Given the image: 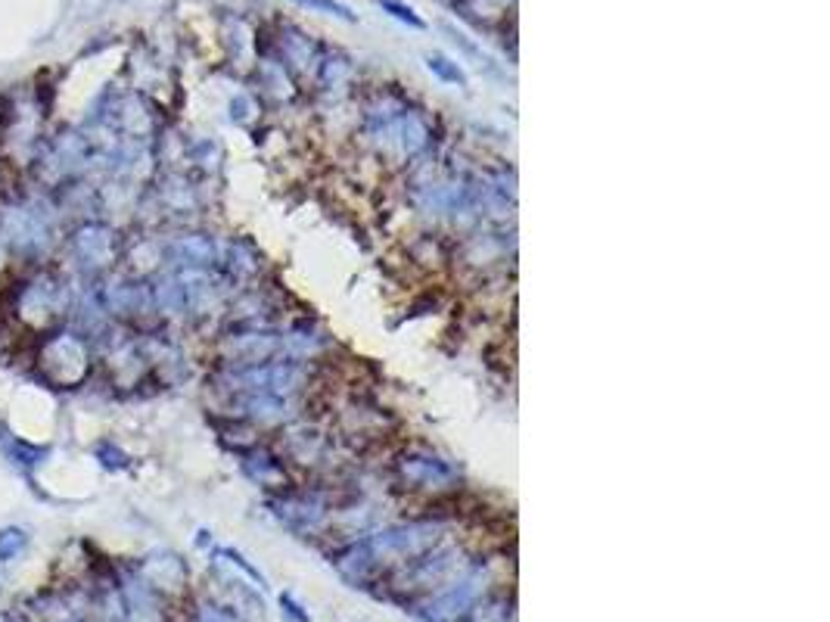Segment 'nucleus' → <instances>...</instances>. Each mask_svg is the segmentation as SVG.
<instances>
[{"instance_id": "nucleus-1", "label": "nucleus", "mask_w": 830, "mask_h": 622, "mask_svg": "<svg viewBox=\"0 0 830 622\" xmlns=\"http://www.w3.org/2000/svg\"><path fill=\"white\" fill-rule=\"evenodd\" d=\"M0 231L10 256L41 262L53 246V206L44 200H13L0 206Z\"/></svg>"}, {"instance_id": "nucleus-2", "label": "nucleus", "mask_w": 830, "mask_h": 622, "mask_svg": "<svg viewBox=\"0 0 830 622\" xmlns=\"http://www.w3.org/2000/svg\"><path fill=\"white\" fill-rule=\"evenodd\" d=\"M66 308H69V287L60 277V271H50V268L28 274L13 293V311L32 330H47L53 324H60Z\"/></svg>"}, {"instance_id": "nucleus-3", "label": "nucleus", "mask_w": 830, "mask_h": 622, "mask_svg": "<svg viewBox=\"0 0 830 622\" xmlns=\"http://www.w3.org/2000/svg\"><path fill=\"white\" fill-rule=\"evenodd\" d=\"M35 367L44 377V383L56 389L78 386L91 371V352L88 343L69 330H53L41 339V346L35 352Z\"/></svg>"}, {"instance_id": "nucleus-4", "label": "nucleus", "mask_w": 830, "mask_h": 622, "mask_svg": "<svg viewBox=\"0 0 830 622\" xmlns=\"http://www.w3.org/2000/svg\"><path fill=\"white\" fill-rule=\"evenodd\" d=\"M69 252L81 271L94 274L103 265H109L112 252H116V240H112V231L103 228V224H81L69 237Z\"/></svg>"}, {"instance_id": "nucleus-5", "label": "nucleus", "mask_w": 830, "mask_h": 622, "mask_svg": "<svg viewBox=\"0 0 830 622\" xmlns=\"http://www.w3.org/2000/svg\"><path fill=\"white\" fill-rule=\"evenodd\" d=\"M0 451L7 455V461L13 467H19L22 473H32L38 470L47 458H50V448L47 445H32V442H25L7 430H0Z\"/></svg>"}, {"instance_id": "nucleus-6", "label": "nucleus", "mask_w": 830, "mask_h": 622, "mask_svg": "<svg viewBox=\"0 0 830 622\" xmlns=\"http://www.w3.org/2000/svg\"><path fill=\"white\" fill-rule=\"evenodd\" d=\"M28 548V532L19 526H4L0 529V570L16 563Z\"/></svg>"}, {"instance_id": "nucleus-7", "label": "nucleus", "mask_w": 830, "mask_h": 622, "mask_svg": "<svg viewBox=\"0 0 830 622\" xmlns=\"http://www.w3.org/2000/svg\"><path fill=\"white\" fill-rule=\"evenodd\" d=\"M94 451H97V458H100V464H103L106 470H122V467L128 464V458H125L122 451H119L116 445H112V442H100Z\"/></svg>"}, {"instance_id": "nucleus-8", "label": "nucleus", "mask_w": 830, "mask_h": 622, "mask_svg": "<svg viewBox=\"0 0 830 622\" xmlns=\"http://www.w3.org/2000/svg\"><path fill=\"white\" fill-rule=\"evenodd\" d=\"M377 4H380L383 10H389L395 19H402V22H408V25H414V28H423V19H420L411 7L398 4V0H377Z\"/></svg>"}, {"instance_id": "nucleus-9", "label": "nucleus", "mask_w": 830, "mask_h": 622, "mask_svg": "<svg viewBox=\"0 0 830 622\" xmlns=\"http://www.w3.org/2000/svg\"><path fill=\"white\" fill-rule=\"evenodd\" d=\"M299 4H305V7H321V10H327V13H333V16H342V19H355L352 13H349V7H342V4H336V0H299Z\"/></svg>"}, {"instance_id": "nucleus-10", "label": "nucleus", "mask_w": 830, "mask_h": 622, "mask_svg": "<svg viewBox=\"0 0 830 622\" xmlns=\"http://www.w3.org/2000/svg\"><path fill=\"white\" fill-rule=\"evenodd\" d=\"M429 69L442 72V75H445V78H451V81H464L461 69H445V66H442V56H436V60H429Z\"/></svg>"}]
</instances>
